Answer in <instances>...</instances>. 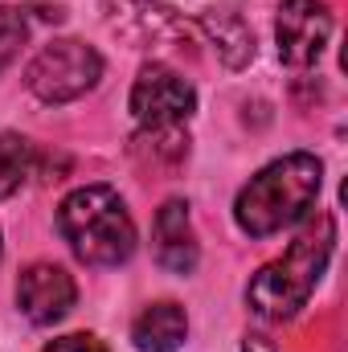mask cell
I'll use <instances>...</instances> for the list:
<instances>
[{
    "mask_svg": "<svg viewBox=\"0 0 348 352\" xmlns=\"http://www.w3.org/2000/svg\"><path fill=\"white\" fill-rule=\"evenodd\" d=\"M324 184V164L312 152H287L270 160L234 201V221L250 238H270L279 230L299 226Z\"/></svg>",
    "mask_w": 348,
    "mask_h": 352,
    "instance_id": "6da1fadb",
    "label": "cell"
},
{
    "mask_svg": "<svg viewBox=\"0 0 348 352\" xmlns=\"http://www.w3.org/2000/svg\"><path fill=\"white\" fill-rule=\"evenodd\" d=\"M332 246H336V226L324 217L316 230H307L303 238H295L287 246L283 258L266 263L250 278L246 287V303L259 320H291L307 307L320 274L328 270V258H332Z\"/></svg>",
    "mask_w": 348,
    "mask_h": 352,
    "instance_id": "7a4b0ae2",
    "label": "cell"
},
{
    "mask_svg": "<svg viewBox=\"0 0 348 352\" xmlns=\"http://www.w3.org/2000/svg\"><path fill=\"white\" fill-rule=\"evenodd\" d=\"M58 230L87 266H119L135 254V221L111 184H83L58 205Z\"/></svg>",
    "mask_w": 348,
    "mask_h": 352,
    "instance_id": "3957f363",
    "label": "cell"
},
{
    "mask_svg": "<svg viewBox=\"0 0 348 352\" xmlns=\"http://www.w3.org/2000/svg\"><path fill=\"white\" fill-rule=\"evenodd\" d=\"M102 78V58L87 41L62 37L37 50V58L25 70V87L33 90L41 102H74L87 90L98 87Z\"/></svg>",
    "mask_w": 348,
    "mask_h": 352,
    "instance_id": "277c9868",
    "label": "cell"
},
{
    "mask_svg": "<svg viewBox=\"0 0 348 352\" xmlns=\"http://www.w3.org/2000/svg\"><path fill=\"white\" fill-rule=\"evenodd\" d=\"M152 4L176 21L197 25L217 45V54L230 70H242L254 58V29L242 16L246 0H152Z\"/></svg>",
    "mask_w": 348,
    "mask_h": 352,
    "instance_id": "5b68a950",
    "label": "cell"
},
{
    "mask_svg": "<svg viewBox=\"0 0 348 352\" xmlns=\"http://www.w3.org/2000/svg\"><path fill=\"white\" fill-rule=\"evenodd\" d=\"M197 111V90L176 70L152 62L140 70L131 87V115L140 127H184V119Z\"/></svg>",
    "mask_w": 348,
    "mask_h": 352,
    "instance_id": "8992f818",
    "label": "cell"
},
{
    "mask_svg": "<svg viewBox=\"0 0 348 352\" xmlns=\"http://www.w3.org/2000/svg\"><path fill=\"white\" fill-rule=\"evenodd\" d=\"M332 37V12L324 0H283L274 16V41L279 58L295 70H307L320 62L324 45Z\"/></svg>",
    "mask_w": 348,
    "mask_h": 352,
    "instance_id": "52a82bcc",
    "label": "cell"
},
{
    "mask_svg": "<svg viewBox=\"0 0 348 352\" xmlns=\"http://www.w3.org/2000/svg\"><path fill=\"white\" fill-rule=\"evenodd\" d=\"M74 299H78V287H74L70 270H62L54 263H33L17 283V303H21L25 320L37 324V328H50V324L66 320Z\"/></svg>",
    "mask_w": 348,
    "mask_h": 352,
    "instance_id": "ba28073f",
    "label": "cell"
},
{
    "mask_svg": "<svg viewBox=\"0 0 348 352\" xmlns=\"http://www.w3.org/2000/svg\"><path fill=\"white\" fill-rule=\"evenodd\" d=\"M197 258L201 250L188 221V201H164L156 213V263L173 274H193Z\"/></svg>",
    "mask_w": 348,
    "mask_h": 352,
    "instance_id": "9c48e42d",
    "label": "cell"
},
{
    "mask_svg": "<svg viewBox=\"0 0 348 352\" xmlns=\"http://www.w3.org/2000/svg\"><path fill=\"white\" fill-rule=\"evenodd\" d=\"M188 336V316L180 303H148L135 324H131V340L140 352H176Z\"/></svg>",
    "mask_w": 348,
    "mask_h": 352,
    "instance_id": "30bf717a",
    "label": "cell"
},
{
    "mask_svg": "<svg viewBox=\"0 0 348 352\" xmlns=\"http://www.w3.org/2000/svg\"><path fill=\"white\" fill-rule=\"evenodd\" d=\"M37 168V148L25 135L0 131V197H12Z\"/></svg>",
    "mask_w": 348,
    "mask_h": 352,
    "instance_id": "8fae6325",
    "label": "cell"
},
{
    "mask_svg": "<svg viewBox=\"0 0 348 352\" xmlns=\"http://www.w3.org/2000/svg\"><path fill=\"white\" fill-rule=\"evenodd\" d=\"M25 41H29V16L12 4H0V70H8L17 62Z\"/></svg>",
    "mask_w": 348,
    "mask_h": 352,
    "instance_id": "7c38bea8",
    "label": "cell"
},
{
    "mask_svg": "<svg viewBox=\"0 0 348 352\" xmlns=\"http://www.w3.org/2000/svg\"><path fill=\"white\" fill-rule=\"evenodd\" d=\"M41 352H107V344L98 336H90V332H70V336L50 340Z\"/></svg>",
    "mask_w": 348,
    "mask_h": 352,
    "instance_id": "4fadbf2b",
    "label": "cell"
},
{
    "mask_svg": "<svg viewBox=\"0 0 348 352\" xmlns=\"http://www.w3.org/2000/svg\"><path fill=\"white\" fill-rule=\"evenodd\" d=\"M242 352H274V349H270L262 336H246V340H242Z\"/></svg>",
    "mask_w": 348,
    "mask_h": 352,
    "instance_id": "5bb4252c",
    "label": "cell"
},
{
    "mask_svg": "<svg viewBox=\"0 0 348 352\" xmlns=\"http://www.w3.org/2000/svg\"><path fill=\"white\" fill-rule=\"evenodd\" d=\"M0 254H4V242H0Z\"/></svg>",
    "mask_w": 348,
    "mask_h": 352,
    "instance_id": "9a60e30c",
    "label": "cell"
}]
</instances>
